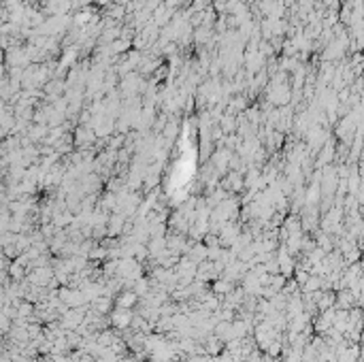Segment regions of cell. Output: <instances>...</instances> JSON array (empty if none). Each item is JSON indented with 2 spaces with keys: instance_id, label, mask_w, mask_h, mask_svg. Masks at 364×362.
<instances>
[{
  "instance_id": "6da1fadb",
  "label": "cell",
  "mask_w": 364,
  "mask_h": 362,
  "mask_svg": "<svg viewBox=\"0 0 364 362\" xmlns=\"http://www.w3.org/2000/svg\"><path fill=\"white\" fill-rule=\"evenodd\" d=\"M132 309H121V307H117V309L111 313V317H109V322L113 324L115 328H120V331H126L128 326H130V322H132Z\"/></svg>"
},
{
  "instance_id": "7a4b0ae2",
  "label": "cell",
  "mask_w": 364,
  "mask_h": 362,
  "mask_svg": "<svg viewBox=\"0 0 364 362\" xmlns=\"http://www.w3.org/2000/svg\"><path fill=\"white\" fill-rule=\"evenodd\" d=\"M136 300H138V296H136L132 290H128V292H121V294L117 296L115 305L121 307V309H132V307L136 305Z\"/></svg>"
},
{
  "instance_id": "3957f363",
  "label": "cell",
  "mask_w": 364,
  "mask_h": 362,
  "mask_svg": "<svg viewBox=\"0 0 364 362\" xmlns=\"http://www.w3.org/2000/svg\"><path fill=\"white\" fill-rule=\"evenodd\" d=\"M234 290L232 282H228V279H217L215 283H213V294L219 296V294H230V292Z\"/></svg>"
}]
</instances>
